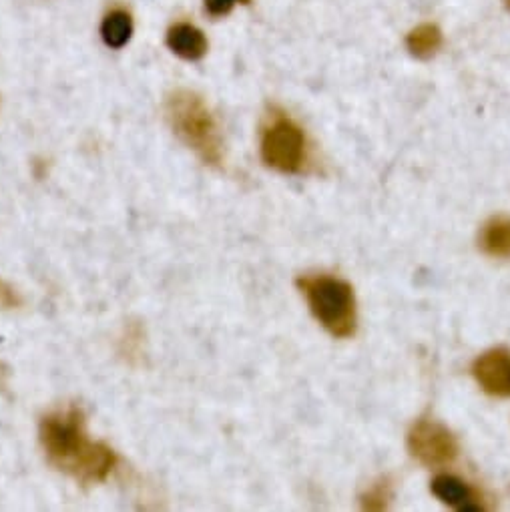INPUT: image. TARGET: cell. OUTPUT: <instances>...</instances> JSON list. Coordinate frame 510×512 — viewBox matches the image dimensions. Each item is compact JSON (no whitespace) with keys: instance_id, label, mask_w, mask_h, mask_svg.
I'll use <instances>...</instances> for the list:
<instances>
[{"instance_id":"obj_1","label":"cell","mask_w":510,"mask_h":512,"mask_svg":"<svg viewBox=\"0 0 510 512\" xmlns=\"http://www.w3.org/2000/svg\"><path fill=\"white\" fill-rule=\"evenodd\" d=\"M39 440L49 464L81 484L105 482L119 462L107 442L89 436L85 412L75 404L47 412L39 426Z\"/></svg>"},{"instance_id":"obj_2","label":"cell","mask_w":510,"mask_h":512,"mask_svg":"<svg viewBox=\"0 0 510 512\" xmlns=\"http://www.w3.org/2000/svg\"><path fill=\"white\" fill-rule=\"evenodd\" d=\"M165 115L173 133L205 163L221 167L223 135L207 103L193 91H175L165 103Z\"/></svg>"},{"instance_id":"obj_3","label":"cell","mask_w":510,"mask_h":512,"mask_svg":"<svg viewBox=\"0 0 510 512\" xmlns=\"http://www.w3.org/2000/svg\"><path fill=\"white\" fill-rule=\"evenodd\" d=\"M310 312L334 338H352L358 330V304L354 288L334 276H304L298 280Z\"/></svg>"},{"instance_id":"obj_4","label":"cell","mask_w":510,"mask_h":512,"mask_svg":"<svg viewBox=\"0 0 510 512\" xmlns=\"http://www.w3.org/2000/svg\"><path fill=\"white\" fill-rule=\"evenodd\" d=\"M262 159L268 167L298 175L308 165V139L304 129L284 111L272 109L262 127Z\"/></svg>"},{"instance_id":"obj_5","label":"cell","mask_w":510,"mask_h":512,"mask_svg":"<svg viewBox=\"0 0 510 512\" xmlns=\"http://www.w3.org/2000/svg\"><path fill=\"white\" fill-rule=\"evenodd\" d=\"M408 452L428 468H442L458 458L456 436L432 418H420L408 432Z\"/></svg>"},{"instance_id":"obj_6","label":"cell","mask_w":510,"mask_h":512,"mask_svg":"<svg viewBox=\"0 0 510 512\" xmlns=\"http://www.w3.org/2000/svg\"><path fill=\"white\" fill-rule=\"evenodd\" d=\"M472 376L488 396L510 398V350L494 348L478 356Z\"/></svg>"},{"instance_id":"obj_7","label":"cell","mask_w":510,"mask_h":512,"mask_svg":"<svg viewBox=\"0 0 510 512\" xmlns=\"http://www.w3.org/2000/svg\"><path fill=\"white\" fill-rule=\"evenodd\" d=\"M167 47L185 61H199L205 57L209 43L197 27L189 23H177L167 31Z\"/></svg>"},{"instance_id":"obj_8","label":"cell","mask_w":510,"mask_h":512,"mask_svg":"<svg viewBox=\"0 0 510 512\" xmlns=\"http://www.w3.org/2000/svg\"><path fill=\"white\" fill-rule=\"evenodd\" d=\"M482 253L494 260H510V217L494 215L490 217L478 237Z\"/></svg>"},{"instance_id":"obj_9","label":"cell","mask_w":510,"mask_h":512,"mask_svg":"<svg viewBox=\"0 0 510 512\" xmlns=\"http://www.w3.org/2000/svg\"><path fill=\"white\" fill-rule=\"evenodd\" d=\"M432 494L448 506L458 510H480V504H474L472 488L456 476L440 474L432 480Z\"/></svg>"},{"instance_id":"obj_10","label":"cell","mask_w":510,"mask_h":512,"mask_svg":"<svg viewBox=\"0 0 510 512\" xmlns=\"http://www.w3.org/2000/svg\"><path fill=\"white\" fill-rule=\"evenodd\" d=\"M133 35V19L125 9H113L105 15L101 25V37L107 47L123 49Z\"/></svg>"},{"instance_id":"obj_11","label":"cell","mask_w":510,"mask_h":512,"mask_svg":"<svg viewBox=\"0 0 510 512\" xmlns=\"http://www.w3.org/2000/svg\"><path fill=\"white\" fill-rule=\"evenodd\" d=\"M406 47L416 59H432L442 47V33L436 25H420L406 37Z\"/></svg>"},{"instance_id":"obj_12","label":"cell","mask_w":510,"mask_h":512,"mask_svg":"<svg viewBox=\"0 0 510 512\" xmlns=\"http://www.w3.org/2000/svg\"><path fill=\"white\" fill-rule=\"evenodd\" d=\"M394 498V486L390 482V478H378L376 482H372L364 494L360 496V502H362V508L364 510H372V512H380V510H386L388 504L392 502Z\"/></svg>"},{"instance_id":"obj_13","label":"cell","mask_w":510,"mask_h":512,"mask_svg":"<svg viewBox=\"0 0 510 512\" xmlns=\"http://www.w3.org/2000/svg\"><path fill=\"white\" fill-rule=\"evenodd\" d=\"M205 3V11L209 17L219 19L231 13V9L239 3V5H249L251 0H203Z\"/></svg>"},{"instance_id":"obj_14","label":"cell","mask_w":510,"mask_h":512,"mask_svg":"<svg viewBox=\"0 0 510 512\" xmlns=\"http://www.w3.org/2000/svg\"><path fill=\"white\" fill-rule=\"evenodd\" d=\"M508 7H510V0H508Z\"/></svg>"},{"instance_id":"obj_15","label":"cell","mask_w":510,"mask_h":512,"mask_svg":"<svg viewBox=\"0 0 510 512\" xmlns=\"http://www.w3.org/2000/svg\"><path fill=\"white\" fill-rule=\"evenodd\" d=\"M0 296H3V292H0Z\"/></svg>"}]
</instances>
